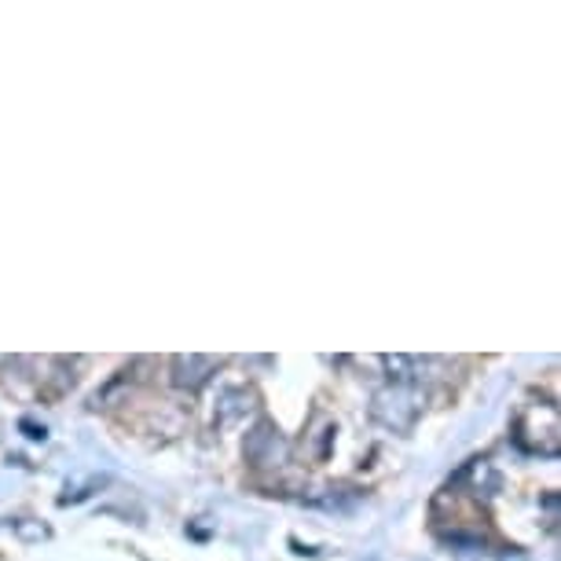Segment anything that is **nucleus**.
Masks as SVG:
<instances>
[{"label": "nucleus", "instance_id": "1", "mask_svg": "<svg viewBox=\"0 0 561 561\" xmlns=\"http://www.w3.org/2000/svg\"><path fill=\"white\" fill-rule=\"evenodd\" d=\"M419 415H422V397L411 386H389L370 400V419L393 433H408L419 422Z\"/></svg>", "mask_w": 561, "mask_h": 561}, {"label": "nucleus", "instance_id": "2", "mask_svg": "<svg viewBox=\"0 0 561 561\" xmlns=\"http://www.w3.org/2000/svg\"><path fill=\"white\" fill-rule=\"evenodd\" d=\"M242 451H247V462L257 466V470H272V466H283L290 459V444L272 422H257V426L247 433Z\"/></svg>", "mask_w": 561, "mask_h": 561}, {"label": "nucleus", "instance_id": "3", "mask_svg": "<svg viewBox=\"0 0 561 561\" xmlns=\"http://www.w3.org/2000/svg\"><path fill=\"white\" fill-rule=\"evenodd\" d=\"M217 370V364L209 356H176L173 359V386L176 389H187V393H195V389H203L209 382V375Z\"/></svg>", "mask_w": 561, "mask_h": 561}, {"label": "nucleus", "instance_id": "4", "mask_svg": "<svg viewBox=\"0 0 561 561\" xmlns=\"http://www.w3.org/2000/svg\"><path fill=\"white\" fill-rule=\"evenodd\" d=\"M250 408H253L250 389H228V393L220 397V404H217V426H231V422H239Z\"/></svg>", "mask_w": 561, "mask_h": 561}, {"label": "nucleus", "instance_id": "5", "mask_svg": "<svg viewBox=\"0 0 561 561\" xmlns=\"http://www.w3.org/2000/svg\"><path fill=\"white\" fill-rule=\"evenodd\" d=\"M386 370H389V378H397L393 386H408L411 378H415L411 375V370H415V359L411 356H386Z\"/></svg>", "mask_w": 561, "mask_h": 561}]
</instances>
